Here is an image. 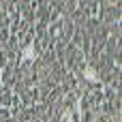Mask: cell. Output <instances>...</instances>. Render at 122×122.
Wrapping results in <instances>:
<instances>
[{
    "mask_svg": "<svg viewBox=\"0 0 122 122\" xmlns=\"http://www.w3.org/2000/svg\"><path fill=\"white\" fill-rule=\"evenodd\" d=\"M11 99H13V94H11V88L2 86V88H0V107H6V109H9V105H11Z\"/></svg>",
    "mask_w": 122,
    "mask_h": 122,
    "instance_id": "1",
    "label": "cell"
},
{
    "mask_svg": "<svg viewBox=\"0 0 122 122\" xmlns=\"http://www.w3.org/2000/svg\"><path fill=\"white\" fill-rule=\"evenodd\" d=\"M9 118H11V109L0 107V122H9Z\"/></svg>",
    "mask_w": 122,
    "mask_h": 122,
    "instance_id": "2",
    "label": "cell"
}]
</instances>
